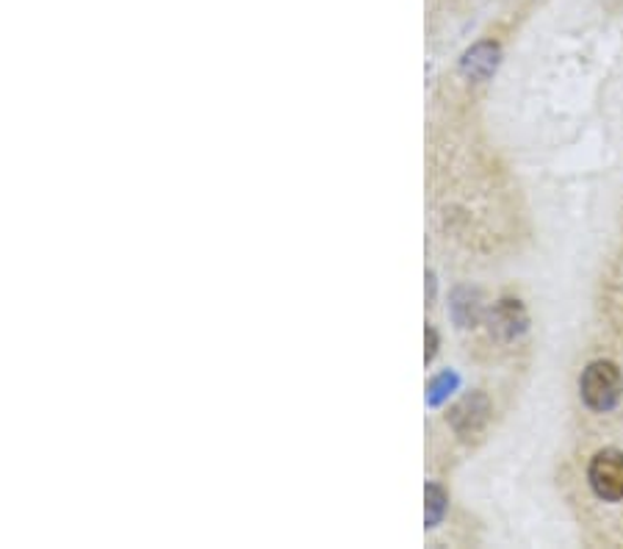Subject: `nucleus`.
Wrapping results in <instances>:
<instances>
[{"mask_svg":"<svg viewBox=\"0 0 623 549\" xmlns=\"http://www.w3.org/2000/svg\"><path fill=\"white\" fill-rule=\"evenodd\" d=\"M579 394L590 411H612L623 397V372L612 361H593L582 372L579 381Z\"/></svg>","mask_w":623,"mask_h":549,"instance_id":"obj_1","label":"nucleus"},{"mask_svg":"<svg viewBox=\"0 0 623 549\" xmlns=\"http://www.w3.org/2000/svg\"><path fill=\"white\" fill-rule=\"evenodd\" d=\"M588 483L593 494L604 503H621L623 499V453L621 449H601L593 455L588 466Z\"/></svg>","mask_w":623,"mask_h":549,"instance_id":"obj_2","label":"nucleus"},{"mask_svg":"<svg viewBox=\"0 0 623 549\" xmlns=\"http://www.w3.org/2000/svg\"><path fill=\"white\" fill-rule=\"evenodd\" d=\"M490 405L482 394H474V397H466L455 411H451V425L457 427L460 436H468V433L482 431V425L488 422Z\"/></svg>","mask_w":623,"mask_h":549,"instance_id":"obj_3","label":"nucleus"},{"mask_svg":"<svg viewBox=\"0 0 623 549\" xmlns=\"http://www.w3.org/2000/svg\"><path fill=\"white\" fill-rule=\"evenodd\" d=\"M496 68H499V45H494V42H479V45H474L471 51L463 56L460 64V70L471 81H485L488 75L496 73Z\"/></svg>","mask_w":623,"mask_h":549,"instance_id":"obj_4","label":"nucleus"},{"mask_svg":"<svg viewBox=\"0 0 623 549\" xmlns=\"http://www.w3.org/2000/svg\"><path fill=\"white\" fill-rule=\"evenodd\" d=\"M494 328L505 339H516L518 333H523V328H527L523 305L518 303V300H501L494 309Z\"/></svg>","mask_w":623,"mask_h":549,"instance_id":"obj_5","label":"nucleus"},{"mask_svg":"<svg viewBox=\"0 0 623 549\" xmlns=\"http://www.w3.org/2000/svg\"><path fill=\"white\" fill-rule=\"evenodd\" d=\"M424 497H427V527H435L440 519H444L446 514V491L440 486H435V483H429L427 491H424Z\"/></svg>","mask_w":623,"mask_h":549,"instance_id":"obj_6","label":"nucleus"},{"mask_svg":"<svg viewBox=\"0 0 623 549\" xmlns=\"http://www.w3.org/2000/svg\"><path fill=\"white\" fill-rule=\"evenodd\" d=\"M455 386H457V377L451 375V372H444V375L433 383V389H429V392H433L429 394V400H433V403H440V400H444Z\"/></svg>","mask_w":623,"mask_h":549,"instance_id":"obj_7","label":"nucleus"},{"mask_svg":"<svg viewBox=\"0 0 623 549\" xmlns=\"http://www.w3.org/2000/svg\"><path fill=\"white\" fill-rule=\"evenodd\" d=\"M435 350H438V336H435L433 328H427V361H433Z\"/></svg>","mask_w":623,"mask_h":549,"instance_id":"obj_8","label":"nucleus"}]
</instances>
